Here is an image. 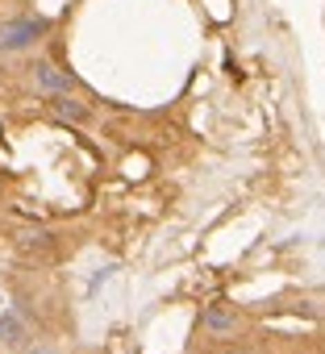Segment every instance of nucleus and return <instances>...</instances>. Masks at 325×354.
<instances>
[{
	"label": "nucleus",
	"mask_w": 325,
	"mask_h": 354,
	"mask_svg": "<svg viewBox=\"0 0 325 354\" xmlns=\"http://www.w3.org/2000/svg\"><path fill=\"white\" fill-rule=\"evenodd\" d=\"M55 113L67 117V121H88V104H80L71 96H55Z\"/></svg>",
	"instance_id": "nucleus-4"
},
{
	"label": "nucleus",
	"mask_w": 325,
	"mask_h": 354,
	"mask_svg": "<svg viewBox=\"0 0 325 354\" xmlns=\"http://www.w3.org/2000/svg\"><path fill=\"white\" fill-rule=\"evenodd\" d=\"M0 337H5L9 346H26V325H21L17 313H5V317H0Z\"/></svg>",
	"instance_id": "nucleus-3"
},
{
	"label": "nucleus",
	"mask_w": 325,
	"mask_h": 354,
	"mask_svg": "<svg viewBox=\"0 0 325 354\" xmlns=\"http://www.w3.org/2000/svg\"><path fill=\"white\" fill-rule=\"evenodd\" d=\"M38 71V88H46V92H55V96H67L75 84H71V75H63L59 67H50V63H42V67H34Z\"/></svg>",
	"instance_id": "nucleus-2"
},
{
	"label": "nucleus",
	"mask_w": 325,
	"mask_h": 354,
	"mask_svg": "<svg viewBox=\"0 0 325 354\" xmlns=\"http://www.w3.org/2000/svg\"><path fill=\"white\" fill-rule=\"evenodd\" d=\"M42 34H46V21L42 17H13V21L0 26V50H26Z\"/></svg>",
	"instance_id": "nucleus-1"
},
{
	"label": "nucleus",
	"mask_w": 325,
	"mask_h": 354,
	"mask_svg": "<svg viewBox=\"0 0 325 354\" xmlns=\"http://www.w3.org/2000/svg\"><path fill=\"white\" fill-rule=\"evenodd\" d=\"M230 354H242V350H230Z\"/></svg>",
	"instance_id": "nucleus-6"
},
{
	"label": "nucleus",
	"mask_w": 325,
	"mask_h": 354,
	"mask_svg": "<svg viewBox=\"0 0 325 354\" xmlns=\"http://www.w3.org/2000/svg\"><path fill=\"white\" fill-rule=\"evenodd\" d=\"M209 325H213V329H225V325H230V313L213 308V313H209Z\"/></svg>",
	"instance_id": "nucleus-5"
}]
</instances>
